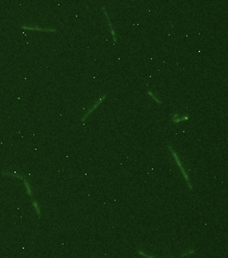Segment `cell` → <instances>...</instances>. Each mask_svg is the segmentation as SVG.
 Masks as SVG:
<instances>
[{
    "label": "cell",
    "mask_w": 228,
    "mask_h": 258,
    "mask_svg": "<svg viewBox=\"0 0 228 258\" xmlns=\"http://www.w3.org/2000/svg\"><path fill=\"white\" fill-rule=\"evenodd\" d=\"M23 180V183H24V185H25V190H26V194H27V196L29 197H33V193H32V190H31V185H30V181L29 179L27 178V176H22V178H21Z\"/></svg>",
    "instance_id": "obj_5"
},
{
    "label": "cell",
    "mask_w": 228,
    "mask_h": 258,
    "mask_svg": "<svg viewBox=\"0 0 228 258\" xmlns=\"http://www.w3.org/2000/svg\"><path fill=\"white\" fill-rule=\"evenodd\" d=\"M168 149H169V150H170V152H171V154H172V156H173L174 160H175V162H176V163H177V166H178V167H179V169H180L181 173H182L183 178H185V182H187V187H189L190 190H193V185H192L191 181H190V177H189V175H187V171H185V168H183L182 163H181V161H180V158H179V156H178V154L176 153V151L174 150V149L172 148V147L170 146V145H168Z\"/></svg>",
    "instance_id": "obj_1"
},
{
    "label": "cell",
    "mask_w": 228,
    "mask_h": 258,
    "mask_svg": "<svg viewBox=\"0 0 228 258\" xmlns=\"http://www.w3.org/2000/svg\"><path fill=\"white\" fill-rule=\"evenodd\" d=\"M106 96H107L106 94H104V95H103V96H102V97H101V98H99V99H98V101H96V102H95V103H94V104H93V105H92L91 107H90V109H89V110H88V112H86V114H83V116H82V119H81V121H82V122H83V123H85V122H86V120H87V119H88V117H89V116H90V114H92V112H94V110H95V109H96V108L98 107L99 105H100V104H101V103H102V102H103V101H104V100H105V99H106Z\"/></svg>",
    "instance_id": "obj_2"
},
{
    "label": "cell",
    "mask_w": 228,
    "mask_h": 258,
    "mask_svg": "<svg viewBox=\"0 0 228 258\" xmlns=\"http://www.w3.org/2000/svg\"><path fill=\"white\" fill-rule=\"evenodd\" d=\"M195 253V250L194 249H189L187 251L183 252L182 254H181V257H185V256H187V255H191V254H194Z\"/></svg>",
    "instance_id": "obj_9"
},
{
    "label": "cell",
    "mask_w": 228,
    "mask_h": 258,
    "mask_svg": "<svg viewBox=\"0 0 228 258\" xmlns=\"http://www.w3.org/2000/svg\"><path fill=\"white\" fill-rule=\"evenodd\" d=\"M138 254H140L141 256H144V257H148V258H155V256H151V255H148V254L146 253H144L143 251H141V250H138Z\"/></svg>",
    "instance_id": "obj_10"
},
{
    "label": "cell",
    "mask_w": 228,
    "mask_h": 258,
    "mask_svg": "<svg viewBox=\"0 0 228 258\" xmlns=\"http://www.w3.org/2000/svg\"><path fill=\"white\" fill-rule=\"evenodd\" d=\"M189 119H190L189 114H185V116H182V117H179L178 112H174V114H172V117H171V120H172V122H173L174 124H178V123H180V122H182V121H187V120H189Z\"/></svg>",
    "instance_id": "obj_6"
},
{
    "label": "cell",
    "mask_w": 228,
    "mask_h": 258,
    "mask_svg": "<svg viewBox=\"0 0 228 258\" xmlns=\"http://www.w3.org/2000/svg\"><path fill=\"white\" fill-rule=\"evenodd\" d=\"M147 94H148L149 96H150V97H151V98H152V99H153V100H154V101H155V102L157 103V104H162V101H160V99H158V98H157V97L155 96L154 94H153V93H152V92H151V91H150V90H148V91H147Z\"/></svg>",
    "instance_id": "obj_8"
},
{
    "label": "cell",
    "mask_w": 228,
    "mask_h": 258,
    "mask_svg": "<svg viewBox=\"0 0 228 258\" xmlns=\"http://www.w3.org/2000/svg\"><path fill=\"white\" fill-rule=\"evenodd\" d=\"M101 9H102L103 14H104L105 18H106L107 24H108V27H110V33H112V37H113V41H114V44H116V43H117V36H116V32H115V29H114V27H113V24H112V22H110V17H108V14H107L106 9H105L104 6H102V7H101Z\"/></svg>",
    "instance_id": "obj_4"
},
{
    "label": "cell",
    "mask_w": 228,
    "mask_h": 258,
    "mask_svg": "<svg viewBox=\"0 0 228 258\" xmlns=\"http://www.w3.org/2000/svg\"><path fill=\"white\" fill-rule=\"evenodd\" d=\"M32 205H33V208H34V211H36V213H37L38 217L39 219H41L42 217V213H41V209H40V206H39V202L37 201V200H32Z\"/></svg>",
    "instance_id": "obj_7"
},
{
    "label": "cell",
    "mask_w": 228,
    "mask_h": 258,
    "mask_svg": "<svg viewBox=\"0 0 228 258\" xmlns=\"http://www.w3.org/2000/svg\"><path fill=\"white\" fill-rule=\"evenodd\" d=\"M23 29L27 30H34V31H44V32H55L56 28L54 27H40V26H29V25H22Z\"/></svg>",
    "instance_id": "obj_3"
}]
</instances>
